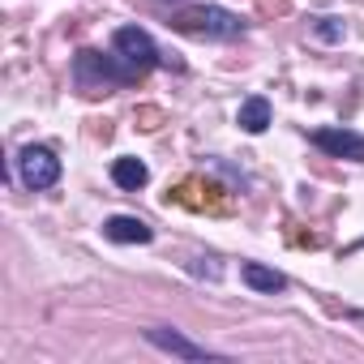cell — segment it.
<instances>
[{"label": "cell", "mask_w": 364, "mask_h": 364, "mask_svg": "<svg viewBox=\"0 0 364 364\" xmlns=\"http://www.w3.org/2000/svg\"><path fill=\"white\" fill-rule=\"evenodd\" d=\"M167 202L176 206H185V210H206V215H228L232 210V193L223 185H215L210 176H189V180H180L176 189H167Z\"/></svg>", "instance_id": "7a4b0ae2"}, {"label": "cell", "mask_w": 364, "mask_h": 364, "mask_svg": "<svg viewBox=\"0 0 364 364\" xmlns=\"http://www.w3.org/2000/svg\"><path fill=\"white\" fill-rule=\"evenodd\" d=\"M167 26L180 31V35H202V39H236V35H245V22L236 14H228V9H215V5H185V9L171 14Z\"/></svg>", "instance_id": "6da1fadb"}, {"label": "cell", "mask_w": 364, "mask_h": 364, "mask_svg": "<svg viewBox=\"0 0 364 364\" xmlns=\"http://www.w3.org/2000/svg\"><path fill=\"white\" fill-rule=\"evenodd\" d=\"M112 180H116L120 189L137 193L146 180H150V171H146V163H141V159H116V163H112Z\"/></svg>", "instance_id": "ba28073f"}, {"label": "cell", "mask_w": 364, "mask_h": 364, "mask_svg": "<svg viewBox=\"0 0 364 364\" xmlns=\"http://www.w3.org/2000/svg\"><path fill=\"white\" fill-rule=\"evenodd\" d=\"M236 120H240V129H245V133H266V124H270V103H266L262 95H253V99H245V103H240Z\"/></svg>", "instance_id": "9c48e42d"}, {"label": "cell", "mask_w": 364, "mask_h": 364, "mask_svg": "<svg viewBox=\"0 0 364 364\" xmlns=\"http://www.w3.org/2000/svg\"><path fill=\"white\" fill-rule=\"evenodd\" d=\"M18 171H22V185L26 189H52L60 180V159L48 146H26L18 154Z\"/></svg>", "instance_id": "3957f363"}, {"label": "cell", "mask_w": 364, "mask_h": 364, "mask_svg": "<svg viewBox=\"0 0 364 364\" xmlns=\"http://www.w3.org/2000/svg\"><path fill=\"white\" fill-rule=\"evenodd\" d=\"M103 236L116 240V245H150V240H154V232H150L141 219H133V215H112V219L103 223Z\"/></svg>", "instance_id": "52a82bcc"}, {"label": "cell", "mask_w": 364, "mask_h": 364, "mask_svg": "<svg viewBox=\"0 0 364 364\" xmlns=\"http://www.w3.org/2000/svg\"><path fill=\"white\" fill-rule=\"evenodd\" d=\"M313 31H317V39H326V43H338V39H343V22H338V18H317Z\"/></svg>", "instance_id": "7c38bea8"}, {"label": "cell", "mask_w": 364, "mask_h": 364, "mask_svg": "<svg viewBox=\"0 0 364 364\" xmlns=\"http://www.w3.org/2000/svg\"><path fill=\"white\" fill-rule=\"evenodd\" d=\"M146 338H150L154 347L171 351V355H185V360H210V355H215V351H206L202 343H189L185 334H176V330H167V326H154V330H146Z\"/></svg>", "instance_id": "8992f818"}, {"label": "cell", "mask_w": 364, "mask_h": 364, "mask_svg": "<svg viewBox=\"0 0 364 364\" xmlns=\"http://www.w3.org/2000/svg\"><path fill=\"white\" fill-rule=\"evenodd\" d=\"M355 249H364V240H360V245H355Z\"/></svg>", "instance_id": "5bb4252c"}, {"label": "cell", "mask_w": 364, "mask_h": 364, "mask_svg": "<svg viewBox=\"0 0 364 364\" xmlns=\"http://www.w3.org/2000/svg\"><path fill=\"white\" fill-rule=\"evenodd\" d=\"M133 124H137L141 133H154V129H163V124H167V112H163V107H154V103H141V107L133 112Z\"/></svg>", "instance_id": "8fae6325"}, {"label": "cell", "mask_w": 364, "mask_h": 364, "mask_svg": "<svg viewBox=\"0 0 364 364\" xmlns=\"http://www.w3.org/2000/svg\"><path fill=\"white\" fill-rule=\"evenodd\" d=\"M245 283L253 287V291H283L287 287V279L279 274V270H270V266H257V262H245Z\"/></svg>", "instance_id": "30bf717a"}, {"label": "cell", "mask_w": 364, "mask_h": 364, "mask_svg": "<svg viewBox=\"0 0 364 364\" xmlns=\"http://www.w3.org/2000/svg\"><path fill=\"white\" fill-rule=\"evenodd\" d=\"M313 146H321L334 159H364V137L351 133V129H317L313 133Z\"/></svg>", "instance_id": "5b68a950"}, {"label": "cell", "mask_w": 364, "mask_h": 364, "mask_svg": "<svg viewBox=\"0 0 364 364\" xmlns=\"http://www.w3.org/2000/svg\"><path fill=\"white\" fill-rule=\"evenodd\" d=\"M116 52L137 69V73H146L154 60H159V48H154V39L146 35V31H137V26H124V31H116Z\"/></svg>", "instance_id": "277c9868"}, {"label": "cell", "mask_w": 364, "mask_h": 364, "mask_svg": "<svg viewBox=\"0 0 364 364\" xmlns=\"http://www.w3.org/2000/svg\"><path fill=\"white\" fill-rule=\"evenodd\" d=\"M257 9L266 18H283V14H291V0H257Z\"/></svg>", "instance_id": "4fadbf2b"}]
</instances>
